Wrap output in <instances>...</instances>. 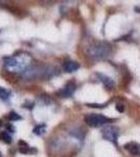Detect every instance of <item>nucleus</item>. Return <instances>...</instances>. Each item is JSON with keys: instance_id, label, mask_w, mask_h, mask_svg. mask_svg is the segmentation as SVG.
<instances>
[{"instance_id": "obj_12", "label": "nucleus", "mask_w": 140, "mask_h": 157, "mask_svg": "<svg viewBox=\"0 0 140 157\" xmlns=\"http://www.w3.org/2000/svg\"><path fill=\"white\" fill-rule=\"evenodd\" d=\"M116 109L119 111V112H123V111L124 110V108H123V106L121 105V104H117L116 105Z\"/></svg>"}, {"instance_id": "obj_3", "label": "nucleus", "mask_w": 140, "mask_h": 157, "mask_svg": "<svg viewBox=\"0 0 140 157\" xmlns=\"http://www.w3.org/2000/svg\"><path fill=\"white\" fill-rule=\"evenodd\" d=\"M101 133H103V136L105 139L117 145V139H118L119 131L116 127H113V126H107V127L103 129Z\"/></svg>"}, {"instance_id": "obj_8", "label": "nucleus", "mask_w": 140, "mask_h": 157, "mask_svg": "<svg viewBox=\"0 0 140 157\" xmlns=\"http://www.w3.org/2000/svg\"><path fill=\"white\" fill-rule=\"evenodd\" d=\"M0 140H2L6 144H11L12 143V137L6 132H2L1 134H0Z\"/></svg>"}, {"instance_id": "obj_11", "label": "nucleus", "mask_w": 140, "mask_h": 157, "mask_svg": "<svg viewBox=\"0 0 140 157\" xmlns=\"http://www.w3.org/2000/svg\"><path fill=\"white\" fill-rule=\"evenodd\" d=\"M9 118H11L12 121H19V120H21L22 117L20 115H18L16 112H14V111H13V112L9 113Z\"/></svg>"}, {"instance_id": "obj_14", "label": "nucleus", "mask_w": 140, "mask_h": 157, "mask_svg": "<svg viewBox=\"0 0 140 157\" xmlns=\"http://www.w3.org/2000/svg\"><path fill=\"white\" fill-rule=\"evenodd\" d=\"M1 126H2V121H0V128H1Z\"/></svg>"}, {"instance_id": "obj_7", "label": "nucleus", "mask_w": 140, "mask_h": 157, "mask_svg": "<svg viewBox=\"0 0 140 157\" xmlns=\"http://www.w3.org/2000/svg\"><path fill=\"white\" fill-rule=\"evenodd\" d=\"M63 68H64L66 72H74L80 68V64L76 62H73V61H68L64 64Z\"/></svg>"}, {"instance_id": "obj_9", "label": "nucleus", "mask_w": 140, "mask_h": 157, "mask_svg": "<svg viewBox=\"0 0 140 157\" xmlns=\"http://www.w3.org/2000/svg\"><path fill=\"white\" fill-rule=\"evenodd\" d=\"M44 131H45V125H38L34 129V133L37 134V135H41Z\"/></svg>"}, {"instance_id": "obj_13", "label": "nucleus", "mask_w": 140, "mask_h": 157, "mask_svg": "<svg viewBox=\"0 0 140 157\" xmlns=\"http://www.w3.org/2000/svg\"><path fill=\"white\" fill-rule=\"evenodd\" d=\"M6 129L9 131V132H15V127H14V126H12V125H9H9H6Z\"/></svg>"}, {"instance_id": "obj_5", "label": "nucleus", "mask_w": 140, "mask_h": 157, "mask_svg": "<svg viewBox=\"0 0 140 157\" xmlns=\"http://www.w3.org/2000/svg\"><path fill=\"white\" fill-rule=\"evenodd\" d=\"M75 88H76V86L73 84V83H68V84L63 88V90L61 91V93H62V95L64 98H70L71 95L74 93Z\"/></svg>"}, {"instance_id": "obj_1", "label": "nucleus", "mask_w": 140, "mask_h": 157, "mask_svg": "<svg viewBox=\"0 0 140 157\" xmlns=\"http://www.w3.org/2000/svg\"><path fill=\"white\" fill-rule=\"evenodd\" d=\"M111 52V46L108 43L98 42L91 45L88 49V56L93 60H103L108 57Z\"/></svg>"}, {"instance_id": "obj_4", "label": "nucleus", "mask_w": 140, "mask_h": 157, "mask_svg": "<svg viewBox=\"0 0 140 157\" xmlns=\"http://www.w3.org/2000/svg\"><path fill=\"white\" fill-rule=\"evenodd\" d=\"M96 75H97L98 78L100 80V82L103 83L108 89H113L114 86H115V83H114V81L112 80L111 78L107 77V75H103V73H96Z\"/></svg>"}, {"instance_id": "obj_2", "label": "nucleus", "mask_w": 140, "mask_h": 157, "mask_svg": "<svg viewBox=\"0 0 140 157\" xmlns=\"http://www.w3.org/2000/svg\"><path fill=\"white\" fill-rule=\"evenodd\" d=\"M113 120L107 117L105 115L101 114H95V113H92V114H88L85 116V121L88 124L90 127L93 128H97V127H101V126L106 125L108 123H111Z\"/></svg>"}, {"instance_id": "obj_10", "label": "nucleus", "mask_w": 140, "mask_h": 157, "mask_svg": "<svg viewBox=\"0 0 140 157\" xmlns=\"http://www.w3.org/2000/svg\"><path fill=\"white\" fill-rule=\"evenodd\" d=\"M7 98H9V92L4 90L3 88L0 87V98H2V100H6Z\"/></svg>"}, {"instance_id": "obj_6", "label": "nucleus", "mask_w": 140, "mask_h": 157, "mask_svg": "<svg viewBox=\"0 0 140 157\" xmlns=\"http://www.w3.org/2000/svg\"><path fill=\"white\" fill-rule=\"evenodd\" d=\"M124 149H127L130 153L135 156H140V148L136 143H129L124 145Z\"/></svg>"}]
</instances>
